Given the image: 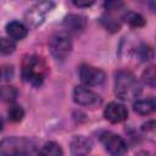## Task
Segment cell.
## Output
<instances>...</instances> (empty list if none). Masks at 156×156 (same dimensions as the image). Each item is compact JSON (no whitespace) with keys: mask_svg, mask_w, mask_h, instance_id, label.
I'll list each match as a JSON object with an SVG mask.
<instances>
[{"mask_svg":"<svg viewBox=\"0 0 156 156\" xmlns=\"http://www.w3.org/2000/svg\"><path fill=\"white\" fill-rule=\"evenodd\" d=\"M141 85L129 71H118L115 76V94L122 100H132L139 96Z\"/></svg>","mask_w":156,"mask_h":156,"instance_id":"cell-1","label":"cell"},{"mask_svg":"<svg viewBox=\"0 0 156 156\" xmlns=\"http://www.w3.org/2000/svg\"><path fill=\"white\" fill-rule=\"evenodd\" d=\"M39 149L33 140L23 136H10L0 141V155H35Z\"/></svg>","mask_w":156,"mask_h":156,"instance_id":"cell-2","label":"cell"},{"mask_svg":"<svg viewBox=\"0 0 156 156\" xmlns=\"http://www.w3.org/2000/svg\"><path fill=\"white\" fill-rule=\"evenodd\" d=\"M46 74L48 67L41 57L29 56L24 60L22 65V77L27 83L34 87H39L43 84Z\"/></svg>","mask_w":156,"mask_h":156,"instance_id":"cell-3","label":"cell"},{"mask_svg":"<svg viewBox=\"0 0 156 156\" xmlns=\"http://www.w3.org/2000/svg\"><path fill=\"white\" fill-rule=\"evenodd\" d=\"M54 6H55V4L51 0H41V1L37 2L26 12V15H24L26 23L32 28L40 26L44 22L46 15L54 9Z\"/></svg>","mask_w":156,"mask_h":156,"instance_id":"cell-4","label":"cell"},{"mask_svg":"<svg viewBox=\"0 0 156 156\" xmlns=\"http://www.w3.org/2000/svg\"><path fill=\"white\" fill-rule=\"evenodd\" d=\"M49 49L56 60H65L72 51V40L65 32L56 33L50 39Z\"/></svg>","mask_w":156,"mask_h":156,"instance_id":"cell-5","label":"cell"},{"mask_svg":"<svg viewBox=\"0 0 156 156\" xmlns=\"http://www.w3.org/2000/svg\"><path fill=\"white\" fill-rule=\"evenodd\" d=\"M100 140L105 146V150L111 155H123L127 152V143L119 135L112 132H104L100 135Z\"/></svg>","mask_w":156,"mask_h":156,"instance_id":"cell-6","label":"cell"},{"mask_svg":"<svg viewBox=\"0 0 156 156\" xmlns=\"http://www.w3.org/2000/svg\"><path fill=\"white\" fill-rule=\"evenodd\" d=\"M79 78L87 87H95L105 80V73L100 68L90 65H82L79 67Z\"/></svg>","mask_w":156,"mask_h":156,"instance_id":"cell-7","label":"cell"},{"mask_svg":"<svg viewBox=\"0 0 156 156\" xmlns=\"http://www.w3.org/2000/svg\"><path fill=\"white\" fill-rule=\"evenodd\" d=\"M73 100L80 106H95L100 104V96L87 87H76L73 90Z\"/></svg>","mask_w":156,"mask_h":156,"instance_id":"cell-8","label":"cell"},{"mask_svg":"<svg viewBox=\"0 0 156 156\" xmlns=\"http://www.w3.org/2000/svg\"><path fill=\"white\" fill-rule=\"evenodd\" d=\"M104 117L111 123H121L127 119L128 111L123 104L110 102L104 110Z\"/></svg>","mask_w":156,"mask_h":156,"instance_id":"cell-9","label":"cell"},{"mask_svg":"<svg viewBox=\"0 0 156 156\" xmlns=\"http://www.w3.org/2000/svg\"><path fill=\"white\" fill-rule=\"evenodd\" d=\"M91 150V141L84 135H76L71 141V151L73 155H87Z\"/></svg>","mask_w":156,"mask_h":156,"instance_id":"cell-10","label":"cell"},{"mask_svg":"<svg viewBox=\"0 0 156 156\" xmlns=\"http://www.w3.org/2000/svg\"><path fill=\"white\" fill-rule=\"evenodd\" d=\"M63 27L68 32H82L85 27V18L80 15H68L63 20Z\"/></svg>","mask_w":156,"mask_h":156,"instance_id":"cell-11","label":"cell"},{"mask_svg":"<svg viewBox=\"0 0 156 156\" xmlns=\"http://www.w3.org/2000/svg\"><path fill=\"white\" fill-rule=\"evenodd\" d=\"M6 33L13 40H22L27 35L28 29L22 22L12 21V22L6 24Z\"/></svg>","mask_w":156,"mask_h":156,"instance_id":"cell-12","label":"cell"},{"mask_svg":"<svg viewBox=\"0 0 156 156\" xmlns=\"http://www.w3.org/2000/svg\"><path fill=\"white\" fill-rule=\"evenodd\" d=\"M155 107H156V104L154 99H141V100H136L133 104V110L136 113L143 116L152 113L155 111Z\"/></svg>","mask_w":156,"mask_h":156,"instance_id":"cell-13","label":"cell"},{"mask_svg":"<svg viewBox=\"0 0 156 156\" xmlns=\"http://www.w3.org/2000/svg\"><path fill=\"white\" fill-rule=\"evenodd\" d=\"M123 20L132 27H135V28H139V27H143L145 24V20L141 15L136 13V12H132V11H128L123 15Z\"/></svg>","mask_w":156,"mask_h":156,"instance_id":"cell-14","label":"cell"},{"mask_svg":"<svg viewBox=\"0 0 156 156\" xmlns=\"http://www.w3.org/2000/svg\"><path fill=\"white\" fill-rule=\"evenodd\" d=\"M39 154H41V155H50V156H60V155H63V151H62L61 146L57 143L49 141V143L44 144V146L39 150Z\"/></svg>","mask_w":156,"mask_h":156,"instance_id":"cell-15","label":"cell"},{"mask_svg":"<svg viewBox=\"0 0 156 156\" xmlns=\"http://www.w3.org/2000/svg\"><path fill=\"white\" fill-rule=\"evenodd\" d=\"M17 90L13 87L4 85L0 87V101L1 102H12L17 98Z\"/></svg>","mask_w":156,"mask_h":156,"instance_id":"cell-16","label":"cell"},{"mask_svg":"<svg viewBox=\"0 0 156 156\" xmlns=\"http://www.w3.org/2000/svg\"><path fill=\"white\" fill-rule=\"evenodd\" d=\"M101 23H102V26H104L107 30H110V32H112V33L118 32L119 28H121V23H119L115 17H112V16H110V15L102 16V17H101Z\"/></svg>","mask_w":156,"mask_h":156,"instance_id":"cell-17","label":"cell"},{"mask_svg":"<svg viewBox=\"0 0 156 156\" xmlns=\"http://www.w3.org/2000/svg\"><path fill=\"white\" fill-rule=\"evenodd\" d=\"M16 49L15 40L11 38H0V54L9 55L12 54Z\"/></svg>","mask_w":156,"mask_h":156,"instance_id":"cell-18","label":"cell"},{"mask_svg":"<svg viewBox=\"0 0 156 156\" xmlns=\"http://www.w3.org/2000/svg\"><path fill=\"white\" fill-rule=\"evenodd\" d=\"M9 118L12 122H20L24 117V111L20 105H11L9 111H7Z\"/></svg>","mask_w":156,"mask_h":156,"instance_id":"cell-19","label":"cell"},{"mask_svg":"<svg viewBox=\"0 0 156 156\" xmlns=\"http://www.w3.org/2000/svg\"><path fill=\"white\" fill-rule=\"evenodd\" d=\"M143 79L144 82L150 85L151 88L155 87V82H156V73H155V67L150 66L149 68H146V71L143 73Z\"/></svg>","mask_w":156,"mask_h":156,"instance_id":"cell-20","label":"cell"},{"mask_svg":"<svg viewBox=\"0 0 156 156\" xmlns=\"http://www.w3.org/2000/svg\"><path fill=\"white\" fill-rule=\"evenodd\" d=\"M138 54H139V57L141 61H150L154 56V51L149 45H141L139 48Z\"/></svg>","mask_w":156,"mask_h":156,"instance_id":"cell-21","label":"cell"},{"mask_svg":"<svg viewBox=\"0 0 156 156\" xmlns=\"http://www.w3.org/2000/svg\"><path fill=\"white\" fill-rule=\"evenodd\" d=\"M105 7L110 11L118 10L119 7H122V1L121 0H105Z\"/></svg>","mask_w":156,"mask_h":156,"instance_id":"cell-22","label":"cell"},{"mask_svg":"<svg viewBox=\"0 0 156 156\" xmlns=\"http://www.w3.org/2000/svg\"><path fill=\"white\" fill-rule=\"evenodd\" d=\"M72 2H73L74 6L83 9V7H89V6H91V5L95 2V0H72Z\"/></svg>","mask_w":156,"mask_h":156,"instance_id":"cell-23","label":"cell"},{"mask_svg":"<svg viewBox=\"0 0 156 156\" xmlns=\"http://www.w3.org/2000/svg\"><path fill=\"white\" fill-rule=\"evenodd\" d=\"M154 126H155V122L154 121H150L149 123L144 124V129H149V130H154Z\"/></svg>","mask_w":156,"mask_h":156,"instance_id":"cell-24","label":"cell"},{"mask_svg":"<svg viewBox=\"0 0 156 156\" xmlns=\"http://www.w3.org/2000/svg\"><path fill=\"white\" fill-rule=\"evenodd\" d=\"M2 127H4V122H2V118H1V116H0V132L2 130Z\"/></svg>","mask_w":156,"mask_h":156,"instance_id":"cell-25","label":"cell"}]
</instances>
